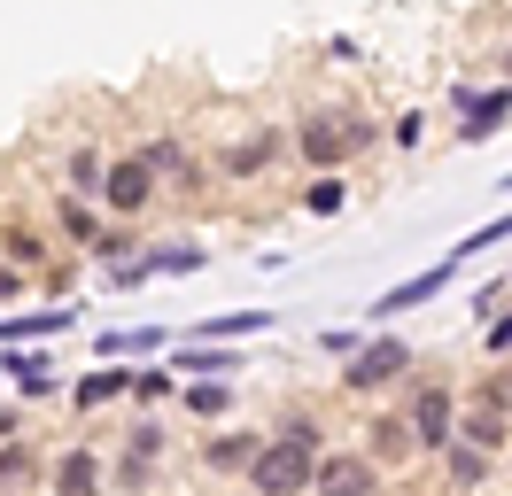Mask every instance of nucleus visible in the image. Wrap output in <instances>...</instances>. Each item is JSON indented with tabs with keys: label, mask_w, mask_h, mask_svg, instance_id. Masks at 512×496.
Masks as SVG:
<instances>
[{
	"label": "nucleus",
	"mask_w": 512,
	"mask_h": 496,
	"mask_svg": "<svg viewBox=\"0 0 512 496\" xmlns=\"http://www.w3.org/2000/svg\"><path fill=\"white\" fill-rule=\"evenodd\" d=\"M404 419H412V434H419V458H443L450 442H458V427H466L450 380H419L412 396H404Z\"/></svg>",
	"instance_id": "1"
},
{
	"label": "nucleus",
	"mask_w": 512,
	"mask_h": 496,
	"mask_svg": "<svg viewBox=\"0 0 512 496\" xmlns=\"http://www.w3.org/2000/svg\"><path fill=\"white\" fill-rule=\"evenodd\" d=\"M163 450H171V434H163L156 419H132V434L117 442V458H109V496H148Z\"/></svg>",
	"instance_id": "2"
},
{
	"label": "nucleus",
	"mask_w": 512,
	"mask_h": 496,
	"mask_svg": "<svg viewBox=\"0 0 512 496\" xmlns=\"http://www.w3.org/2000/svg\"><path fill=\"white\" fill-rule=\"evenodd\" d=\"M241 481H249V496H311V489H319V458L272 434V442H264V458H256Z\"/></svg>",
	"instance_id": "3"
},
{
	"label": "nucleus",
	"mask_w": 512,
	"mask_h": 496,
	"mask_svg": "<svg viewBox=\"0 0 512 496\" xmlns=\"http://www.w3.org/2000/svg\"><path fill=\"white\" fill-rule=\"evenodd\" d=\"M156 194H163V179H156V163L132 148V155H109V179H101V210L109 217H148L156 210Z\"/></svg>",
	"instance_id": "4"
},
{
	"label": "nucleus",
	"mask_w": 512,
	"mask_h": 496,
	"mask_svg": "<svg viewBox=\"0 0 512 496\" xmlns=\"http://www.w3.org/2000/svg\"><path fill=\"white\" fill-rule=\"evenodd\" d=\"M295 148V124H256V132H233L218 148V179H264L280 155Z\"/></svg>",
	"instance_id": "5"
},
{
	"label": "nucleus",
	"mask_w": 512,
	"mask_h": 496,
	"mask_svg": "<svg viewBox=\"0 0 512 496\" xmlns=\"http://www.w3.org/2000/svg\"><path fill=\"white\" fill-rule=\"evenodd\" d=\"M404 372H412V341L381 334V341H365L357 357H342V388H350V396H381V388H396Z\"/></svg>",
	"instance_id": "6"
},
{
	"label": "nucleus",
	"mask_w": 512,
	"mask_h": 496,
	"mask_svg": "<svg viewBox=\"0 0 512 496\" xmlns=\"http://www.w3.org/2000/svg\"><path fill=\"white\" fill-rule=\"evenodd\" d=\"M450 117H458V140L474 148V140H489L497 124H512V78H497V86H450Z\"/></svg>",
	"instance_id": "7"
},
{
	"label": "nucleus",
	"mask_w": 512,
	"mask_h": 496,
	"mask_svg": "<svg viewBox=\"0 0 512 496\" xmlns=\"http://www.w3.org/2000/svg\"><path fill=\"white\" fill-rule=\"evenodd\" d=\"M381 481H388V465L365 442H350V450H326L319 458V489L311 496H381Z\"/></svg>",
	"instance_id": "8"
},
{
	"label": "nucleus",
	"mask_w": 512,
	"mask_h": 496,
	"mask_svg": "<svg viewBox=\"0 0 512 496\" xmlns=\"http://www.w3.org/2000/svg\"><path fill=\"white\" fill-rule=\"evenodd\" d=\"M47 496H109V458L94 442H70L63 458L47 465Z\"/></svg>",
	"instance_id": "9"
},
{
	"label": "nucleus",
	"mask_w": 512,
	"mask_h": 496,
	"mask_svg": "<svg viewBox=\"0 0 512 496\" xmlns=\"http://www.w3.org/2000/svg\"><path fill=\"white\" fill-rule=\"evenodd\" d=\"M295 155H303L311 171H342V163H350V132H342V117H295Z\"/></svg>",
	"instance_id": "10"
},
{
	"label": "nucleus",
	"mask_w": 512,
	"mask_h": 496,
	"mask_svg": "<svg viewBox=\"0 0 512 496\" xmlns=\"http://www.w3.org/2000/svg\"><path fill=\"white\" fill-rule=\"evenodd\" d=\"M140 155L156 163V179H163V186H179V194H194V186H202V155H194L179 132H156V140H140Z\"/></svg>",
	"instance_id": "11"
},
{
	"label": "nucleus",
	"mask_w": 512,
	"mask_h": 496,
	"mask_svg": "<svg viewBox=\"0 0 512 496\" xmlns=\"http://www.w3.org/2000/svg\"><path fill=\"white\" fill-rule=\"evenodd\" d=\"M365 450H373V458H381L388 473H396L404 458H419V434H412V419H404V403H396V411H373V419H365Z\"/></svg>",
	"instance_id": "12"
},
{
	"label": "nucleus",
	"mask_w": 512,
	"mask_h": 496,
	"mask_svg": "<svg viewBox=\"0 0 512 496\" xmlns=\"http://www.w3.org/2000/svg\"><path fill=\"white\" fill-rule=\"evenodd\" d=\"M458 264H466V256H458V248H450L443 264H427V272H412V279H396V287H388V295H381V303H373V310H381V318H388V310H412V303H435V295H443V287H450V272H458Z\"/></svg>",
	"instance_id": "13"
},
{
	"label": "nucleus",
	"mask_w": 512,
	"mask_h": 496,
	"mask_svg": "<svg viewBox=\"0 0 512 496\" xmlns=\"http://www.w3.org/2000/svg\"><path fill=\"white\" fill-rule=\"evenodd\" d=\"M264 442H272V434L225 427V434H210V442H202V465H210V473H249V465L264 458Z\"/></svg>",
	"instance_id": "14"
},
{
	"label": "nucleus",
	"mask_w": 512,
	"mask_h": 496,
	"mask_svg": "<svg viewBox=\"0 0 512 496\" xmlns=\"http://www.w3.org/2000/svg\"><path fill=\"white\" fill-rule=\"evenodd\" d=\"M489 481H497V458H489V450H474V442H450L443 450V489L450 496H481Z\"/></svg>",
	"instance_id": "15"
},
{
	"label": "nucleus",
	"mask_w": 512,
	"mask_h": 496,
	"mask_svg": "<svg viewBox=\"0 0 512 496\" xmlns=\"http://www.w3.org/2000/svg\"><path fill=\"white\" fill-rule=\"evenodd\" d=\"M101 217H109V210H101L94 194H55V225H63L70 248H101V241H109V225H101Z\"/></svg>",
	"instance_id": "16"
},
{
	"label": "nucleus",
	"mask_w": 512,
	"mask_h": 496,
	"mask_svg": "<svg viewBox=\"0 0 512 496\" xmlns=\"http://www.w3.org/2000/svg\"><path fill=\"white\" fill-rule=\"evenodd\" d=\"M132 380H140V372H125V365H117V357H101V365L86 372V380H78V388H70V403H78V411H101V403H117V396H132Z\"/></svg>",
	"instance_id": "17"
},
{
	"label": "nucleus",
	"mask_w": 512,
	"mask_h": 496,
	"mask_svg": "<svg viewBox=\"0 0 512 496\" xmlns=\"http://www.w3.org/2000/svg\"><path fill=\"white\" fill-rule=\"evenodd\" d=\"M171 365L194 372V380H233V372H241V349H233V341H187Z\"/></svg>",
	"instance_id": "18"
},
{
	"label": "nucleus",
	"mask_w": 512,
	"mask_h": 496,
	"mask_svg": "<svg viewBox=\"0 0 512 496\" xmlns=\"http://www.w3.org/2000/svg\"><path fill=\"white\" fill-rule=\"evenodd\" d=\"M0 256H8V264H24L32 279L55 272V241H47V233H32V225H8V233H0Z\"/></svg>",
	"instance_id": "19"
},
{
	"label": "nucleus",
	"mask_w": 512,
	"mask_h": 496,
	"mask_svg": "<svg viewBox=\"0 0 512 496\" xmlns=\"http://www.w3.org/2000/svg\"><path fill=\"white\" fill-rule=\"evenodd\" d=\"M458 442H474V450H489V458H505V450H512V411L474 403V411H466V427H458Z\"/></svg>",
	"instance_id": "20"
},
{
	"label": "nucleus",
	"mask_w": 512,
	"mask_h": 496,
	"mask_svg": "<svg viewBox=\"0 0 512 496\" xmlns=\"http://www.w3.org/2000/svg\"><path fill=\"white\" fill-rule=\"evenodd\" d=\"M140 264H148V279H187V272L210 264V248H202V241H156Z\"/></svg>",
	"instance_id": "21"
},
{
	"label": "nucleus",
	"mask_w": 512,
	"mask_h": 496,
	"mask_svg": "<svg viewBox=\"0 0 512 496\" xmlns=\"http://www.w3.org/2000/svg\"><path fill=\"white\" fill-rule=\"evenodd\" d=\"M78 326V310H24V318H0V349H16V341H47V334H70Z\"/></svg>",
	"instance_id": "22"
},
{
	"label": "nucleus",
	"mask_w": 512,
	"mask_h": 496,
	"mask_svg": "<svg viewBox=\"0 0 512 496\" xmlns=\"http://www.w3.org/2000/svg\"><path fill=\"white\" fill-rule=\"evenodd\" d=\"M272 434H280V442H295V450H311V458H326V419L311 411V403H288V411L272 419Z\"/></svg>",
	"instance_id": "23"
},
{
	"label": "nucleus",
	"mask_w": 512,
	"mask_h": 496,
	"mask_svg": "<svg viewBox=\"0 0 512 496\" xmlns=\"http://www.w3.org/2000/svg\"><path fill=\"white\" fill-rule=\"evenodd\" d=\"M241 334H272V310H218L194 326V341H241Z\"/></svg>",
	"instance_id": "24"
},
{
	"label": "nucleus",
	"mask_w": 512,
	"mask_h": 496,
	"mask_svg": "<svg viewBox=\"0 0 512 496\" xmlns=\"http://www.w3.org/2000/svg\"><path fill=\"white\" fill-rule=\"evenodd\" d=\"M39 481V450L16 434V442H0V496H16V489H32Z\"/></svg>",
	"instance_id": "25"
},
{
	"label": "nucleus",
	"mask_w": 512,
	"mask_h": 496,
	"mask_svg": "<svg viewBox=\"0 0 512 496\" xmlns=\"http://www.w3.org/2000/svg\"><path fill=\"white\" fill-rule=\"evenodd\" d=\"M101 179H109V155L70 148V163H63V194H94V202H101Z\"/></svg>",
	"instance_id": "26"
},
{
	"label": "nucleus",
	"mask_w": 512,
	"mask_h": 496,
	"mask_svg": "<svg viewBox=\"0 0 512 496\" xmlns=\"http://www.w3.org/2000/svg\"><path fill=\"white\" fill-rule=\"evenodd\" d=\"M350 202V179L342 171H311V186H303V217H334Z\"/></svg>",
	"instance_id": "27"
},
{
	"label": "nucleus",
	"mask_w": 512,
	"mask_h": 496,
	"mask_svg": "<svg viewBox=\"0 0 512 496\" xmlns=\"http://www.w3.org/2000/svg\"><path fill=\"white\" fill-rule=\"evenodd\" d=\"M179 403H187L194 419H225V411H233V380H187Z\"/></svg>",
	"instance_id": "28"
},
{
	"label": "nucleus",
	"mask_w": 512,
	"mask_h": 496,
	"mask_svg": "<svg viewBox=\"0 0 512 496\" xmlns=\"http://www.w3.org/2000/svg\"><path fill=\"white\" fill-rule=\"evenodd\" d=\"M8 372H16V396H55V365L32 349H8Z\"/></svg>",
	"instance_id": "29"
},
{
	"label": "nucleus",
	"mask_w": 512,
	"mask_h": 496,
	"mask_svg": "<svg viewBox=\"0 0 512 496\" xmlns=\"http://www.w3.org/2000/svg\"><path fill=\"white\" fill-rule=\"evenodd\" d=\"M156 349H163L156 326H109L101 334V357H156Z\"/></svg>",
	"instance_id": "30"
},
{
	"label": "nucleus",
	"mask_w": 512,
	"mask_h": 496,
	"mask_svg": "<svg viewBox=\"0 0 512 496\" xmlns=\"http://www.w3.org/2000/svg\"><path fill=\"white\" fill-rule=\"evenodd\" d=\"M187 380H179V365H140V380H132V403H163V396H179Z\"/></svg>",
	"instance_id": "31"
},
{
	"label": "nucleus",
	"mask_w": 512,
	"mask_h": 496,
	"mask_svg": "<svg viewBox=\"0 0 512 496\" xmlns=\"http://www.w3.org/2000/svg\"><path fill=\"white\" fill-rule=\"evenodd\" d=\"M497 241H512V210H505V217H489L481 233H466V241H458V256H481V248H497Z\"/></svg>",
	"instance_id": "32"
},
{
	"label": "nucleus",
	"mask_w": 512,
	"mask_h": 496,
	"mask_svg": "<svg viewBox=\"0 0 512 496\" xmlns=\"http://www.w3.org/2000/svg\"><path fill=\"white\" fill-rule=\"evenodd\" d=\"M474 403H489V411H512V365H497L489 380L474 388Z\"/></svg>",
	"instance_id": "33"
},
{
	"label": "nucleus",
	"mask_w": 512,
	"mask_h": 496,
	"mask_svg": "<svg viewBox=\"0 0 512 496\" xmlns=\"http://www.w3.org/2000/svg\"><path fill=\"white\" fill-rule=\"evenodd\" d=\"M342 132H350V155L381 148V117H365V109H357V117H342Z\"/></svg>",
	"instance_id": "34"
},
{
	"label": "nucleus",
	"mask_w": 512,
	"mask_h": 496,
	"mask_svg": "<svg viewBox=\"0 0 512 496\" xmlns=\"http://www.w3.org/2000/svg\"><path fill=\"white\" fill-rule=\"evenodd\" d=\"M481 341H489V357H497V365H512V318H489Z\"/></svg>",
	"instance_id": "35"
},
{
	"label": "nucleus",
	"mask_w": 512,
	"mask_h": 496,
	"mask_svg": "<svg viewBox=\"0 0 512 496\" xmlns=\"http://www.w3.org/2000/svg\"><path fill=\"white\" fill-rule=\"evenodd\" d=\"M24 287H32V272H24V264H8V256H0V303H16V295H24Z\"/></svg>",
	"instance_id": "36"
},
{
	"label": "nucleus",
	"mask_w": 512,
	"mask_h": 496,
	"mask_svg": "<svg viewBox=\"0 0 512 496\" xmlns=\"http://www.w3.org/2000/svg\"><path fill=\"white\" fill-rule=\"evenodd\" d=\"M388 140H396V148H419V140H427V117H396V124H388Z\"/></svg>",
	"instance_id": "37"
},
{
	"label": "nucleus",
	"mask_w": 512,
	"mask_h": 496,
	"mask_svg": "<svg viewBox=\"0 0 512 496\" xmlns=\"http://www.w3.org/2000/svg\"><path fill=\"white\" fill-rule=\"evenodd\" d=\"M16 434H24V411H16V403H0V442H16Z\"/></svg>",
	"instance_id": "38"
},
{
	"label": "nucleus",
	"mask_w": 512,
	"mask_h": 496,
	"mask_svg": "<svg viewBox=\"0 0 512 496\" xmlns=\"http://www.w3.org/2000/svg\"><path fill=\"white\" fill-rule=\"evenodd\" d=\"M505 78H512V47H505Z\"/></svg>",
	"instance_id": "39"
}]
</instances>
